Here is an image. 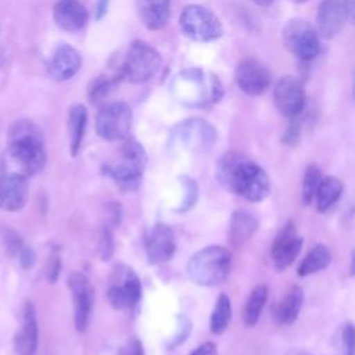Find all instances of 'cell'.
Returning a JSON list of instances; mask_svg holds the SVG:
<instances>
[{
  "mask_svg": "<svg viewBox=\"0 0 355 355\" xmlns=\"http://www.w3.org/2000/svg\"><path fill=\"white\" fill-rule=\"evenodd\" d=\"M47 153L40 128L29 119L14 121L7 132L4 172L33 176L44 168Z\"/></svg>",
  "mask_w": 355,
  "mask_h": 355,
  "instance_id": "obj_1",
  "label": "cell"
},
{
  "mask_svg": "<svg viewBox=\"0 0 355 355\" xmlns=\"http://www.w3.org/2000/svg\"><path fill=\"white\" fill-rule=\"evenodd\" d=\"M215 175L225 190L250 202H261L270 193L268 173L255 161L237 151H227L218 159Z\"/></svg>",
  "mask_w": 355,
  "mask_h": 355,
  "instance_id": "obj_2",
  "label": "cell"
},
{
  "mask_svg": "<svg viewBox=\"0 0 355 355\" xmlns=\"http://www.w3.org/2000/svg\"><path fill=\"white\" fill-rule=\"evenodd\" d=\"M173 92L187 105L205 107L218 103L223 96V86L214 73L197 68L184 69L173 80Z\"/></svg>",
  "mask_w": 355,
  "mask_h": 355,
  "instance_id": "obj_3",
  "label": "cell"
},
{
  "mask_svg": "<svg viewBox=\"0 0 355 355\" xmlns=\"http://www.w3.org/2000/svg\"><path fill=\"white\" fill-rule=\"evenodd\" d=\"M232 268V255L222 245H208L190 257L187 276L197 286L214 287L226 280Z\"/></svg>",
  "mask_w": 355,
  "mask_h": 355,
  "instance_id": "obj_4",
  "label": "cell"
},
{
  "mask_svg": "<svg viewBox=\"0 0 355 355\" xmlns=\"http://www.w3.org/2000/svg\"><path fill=\"white\" fill-rule=\"evenodd\" d=\"M146 165V150L136 139L130 137L121 146L116 161L104 166V173L110 176L121 190L135 191L140 186Z\"/></svg>",
  "mask_w": 355,
  "mask_h": 355,
  "instance_id": "obj_5",
  "label": "cell"
},
{
  "mask_svg": "<svg viewBox=\"0 0 355 355\" xmlns=\"http://www.w3.org/2000/svg\"><path fill=\"white\" fill-rule=\"evenodd\" d=\"M161 67L159 53L143 40L132 42L123 57L116 73L121 80L130 83H144L150 80Z\"/></svg>",
  "mask_w": 355,
  "mask_h": 355,
  "instance_id": "obj_6",
  "label": "cell"
},
{
  "mask_svg": "<svg viewBox=\"0 0 355 355\" xmlns=\"http://www.w3.org/2000/svg\"><path fill=\"white\" fill-rule=\"evenodd\" d=\"M105 297L114 309L133 311L141 298V282L137 273L125 263H116L108 277Z\"/></svg>",
  "mask_w": 355,
  "mask_h": 355,
  "instance_id": "obj_7",
  "label": "cell"
},
{
  "mask_svg": "<svg viewBox=\"0 0 355 355\" xmlns=\"http://www.w3.org/2000/svg\"><path fill=\"white\" fill-rule=\"evenodd\" d=\"M283 44L295 58L308 62L320 51V36L316 29L304 19H290L282 32Z\"/></svg>",
  "mask_w": 355,
  "mask_h": 355,
  "instance_id": "obj_8",
  "label": "cell"
},
{
  "mask_svg": "<svg viewBox=\"0 0 355 355\" xmlns=\"http://www.w3.org/2000/svg\"><path fill=\"white\" fill-rule=\"evenodd\" d=\"M179 24L183 33L197 42H212L223 35L220 21L204 6H186L180 14Z\"/></svg>",
  "mask_w": 355,
  "mask_h": 355,
  "instance_id": "obj_9",
  "label": "cell"
},
{
  "mask_svg": "<svg viewBox=\"0 0 355 355\" xmlns=\"http://www.w3.org/2000/svg\"><path fill=\"white\" fill-rule=\"evenodd\" d=\"M216 130L205 119L190 118L178 123L173 129L172 139L190 153L202 154L214 148L216 143Z\"/></svg>",
  "mask_w": 355,
  "mask_h": 355,
  "instance_id": "obj_10",
  "label": "cell"
},
{
  "mask_svg": "<svg viewBox=\"0 0 355 355\" xmlns=\"http://www.w3.org/2000/svg\"><path fill=\"white\" fill-rule=\"evenodd\" d=\"M132 110L123 101H115L104 105L96 116V132L107 141L126 139L132 128Z\"/></svg>",
  "mask_w": 355,
  "mask_h": 355,
  "instance_id": "obj_11",
  "label": "cell"
},
{
  "mask_svg": "<svg viewBox=\"0 0 355 355\" xmlns=\"http://www.w3.org/2000/svg\"><path fill=\"white\" fill-rule=\"evenodd\" d=\"M68 288L72 298L75 329L78 333H85L93 309L94 288L89 277L82 272H72L68 276Z\"/></svg>",
  "mask_w": 355,
  "mask_h": 355,
  "instance_id": "obj_12",
  "label": "cell"
},
{
  "mask_svg": "<svg viewBox=\"0 0 355 355\" xmlns=\"http://www.w3.org/2000/svg\"><path fill=\"white\" fill-rule=\"evenodd\" d=\"M302 244L304 240L298 234L295 222L287 220L276 233L272 241L270 257L275 268L277 270H284L287 266H290L298 257Z\"/></svg>",
  "mask_w": 355,
  "mask_h": 355,
  "instance_id": "obj_13",
  "label": "cell"
},
{
  "mask_svg": "<svg viewBox=\"0 0 355 355\" xmlns=\"http://www.w3.org/2000/svg\"><path fill=\"white\" fill-rule=\"evenodd\" d=\"M273 103L276 110L286 118H295L304 111L305 90L294 76H282L273 89Z\"/></svg>",
  "mask_w": 355,
  "mask_h": 355,
  "instance_id": "obj_14",
  "label": "cell"
},
{
  "mask_svg": "<svg viewBox=\"0 0 355 355\" xmlns=\"http://www.w3.org/2000/svg\"><path fill=\"white\" fill-rule=\"evenodd\" d=\"M144 251L148 263L168 262L176 251L175 233L166 223H155L144 236Z\"/></svg>",
  "mask_w": 355,
  "mask_h": 355,
  "instance_id": "obj_15",
  "label": "cell"
},
{
  "mask_svg": "<svg viewBox=\"0 0 355 355\" xmlns=\"http://www.w3.org/2000/svg\"><path fill=\"white\" fill-rule=\"evenodd\" d=\"M351 21L345 0H320L316 11V32L323 39H333Z\"/></svg>",
  "mask_w": 355,
  "mask_h": 355,
  "instance_id": "obj_16",
  "label": "cell"
},
{
  "mask_svg": "<svg viewBox=\"0 0 355 355\" xmlns=\"http://www.w3.org/2000/svg\"><path fill=\"white\" fill-rule=\"evenodd\" d=\"M270 78L269 69L255 58H245L236 68L237 86L250 96L262 94L269 87Z\"/></svg>",
  "mask_w": 355,
  "mask_h": 355,
  "instance_id": "obj_17",
  "label": "cell"
},
{
  "mask_svg": "<svg viewBox=\"0 0 355 355\" xmlns=\"http://www.w3.org/2000/svg\"><path fill=\"white\" fill-rule=\"evenodd\" d=\"M28 178L4 172L0 175V208L7 212L22 209L28 201Z\"/></svg>",
  "mask_w": 355,
  "mask_h": 355,
  "instance_id": "obj_18",
  "label": "cell"
},
{
  "mask_svg": "<svg viewBox=\"0 0 355 355\" xmlns=\"http://www.w3.org/2000/svg\"><path fill=\"white\" fill-rule=\"evenodd\" d=\"M39 341V327L36 309L31 301H26L21 312V326L14 336L15 355H35Z\"/></svg>",
  "mask_w": 355,
  "mask_h": 355,
  "instance_id": "obj_19",
  "label": "cell"
},
{
  "mask_svg": "<svg viewBox=\"0 0 355 355\" xmlns=\"http://www.w3.org/2000/svg\"><path fill=\"white\" fill-rule=\"evenodd\" d=\"M80 65L82 57L79 51L75 47L62 43L53 51L47 62V71L54 80L64 82L76 75V72L80 69Z\"/></svg>",
  "mask_w": 355,
  "mask_h": 355,
  "instance_id": "obj_20",
  "label": "cell"
},
{
  "mask_svg": "<svg viewBox=\"0 0 355 355\" xmlns=\"http://www.w3.org/2000/svg\"><path fill=\"white\" fill-rule=\"evenodd\" d=\"M53 19L60 29L78 32L86 26L89 12L78 0H58L53 7Z\"/></svg>",
  "mask_w": 355,
  "mask_h": 355,
  "instance_id": "obj_21",
  "label": "cell"
},
{
  "mask_svg": "<svg viewBox=\"0 0 355 355\" xmlns=\"http://www.w3.org/2000/svg\"><path fill=\"white\" fill-rule=\"evenodd\" d=\"M141 24L150 31L162 29L171 17V0H135Z\"/></svg>",
  "mask_w": 355,
  "mask_h": 355,
  "instance_id": "obj_22",
  "label": "cell"
},
{
  "mask_svg": "<svg viewBox=\"0 0 355 355\" xmlns=\"http://www.w3.org/2000/svg\"><path fill=\"white\" fill-rule=\"evenodd\" d=\"M259 220L251 212L237 209L230 215L227 237L233 247L239 248L247 244L258 232Z\"/></svg>",
  "mask_w": 355,
  "mask_h": 355,
  "instance_id": "obj_23",
  "label": "cell"
},
{
  "mask_svg": "<svg viewBox=\"0 0 355 355\" xmlns=\"http://www.w3.org/2000/svg\"><path fill=\"white\" fill-rule=\"evenodd\" d=\"M304 304V290L301 286L293 284L282 300L273 306V318L279 324H291L298 318L301 306Z\"/></svg>",
  "mask_w": 355,
  "mask_h": 355,
  "instance_id": "obj_24",
  "label": "cell"
},
{
  "mask_svg": "<svg viewBox=\"0 0 355 355\" xmlns=\"http://www.w3.org/2000/svg\"><path fill=\"white\" fill-rule=\"evenodd\" d=\"M87 123V111L83 104H75L68 114V132H69V151L72 157H76L85 136Z\"/></svg>",
  "mask_w": 355,
  "mask_h": 355,
  "instance_id": "obj_25",
  "label": "cell"
},
{
  "mask_svg": "<svg viewBox=\"0 0 355 355\" xmlns=\"http://www.w3.org/2000/svg\"><path fill=\"white\" fill-rule=\"evenodd\" d=\"M344 190L343 182L336 176H323L315 194L316 211L323 214L329 211L341 197Z\"/></svg>",
  "mask_w": 355,
  "mask_h": 355,
  "instance_id": "obj_26",
  "label": "cell"
},
{
  "mask_svg": "<svg viewBox=\"0 0 355 355\" xmlns=\"http://www.w3.org/2000/svg\"><path fill=\"white\" fill-rule=\"evenodd\" d=\"M331 263V251L324 244H316L313 245L309 252L304 257L301 261L297 273L301 277L318 273L323 269H326Z\"/></svg>",
  "mask_w": 355,
  "mask_h": 355,
  "instance_id": "obj_27",
  "label": "cell"
},
{
  "mask_svg": "<svg viewBox=\"0 0 355 355\" xmlns=\"http://www.w3.org/2000/svg\"><path fill=\"white\" fill-rule=\"evenodd\" d=\"M268 293L269 288L266 284H258L251 290L241 311V318L247 327H252L258 323L263 306L268 301Z\"/></svg>",
  "mask_w": 355,
  "mask_h": 355,
  "instance_id": "obj_28",
  "label": "cell"
},
{
  "mask_svg": "<svg viewBox=\"0 0 355 355\" xmlns=\"http://www.w3.org/2000/svg\"><path fill=\"white\" fill-rule=\"evenodd\" d=\"M232 320V302L227 294H220L209 316V330L214 334H222Z\"/></svg>",
  "mask_w": 355,
  "mask_h": 355,
  "instance_id": "obj_29",
  "label": "cell"
},
{
  "mask_svg": "<svg viewBox=\"0 0 355 355\" xmlns=\"http://www.w3.org/2000/svg\"><path fill=\"white\" fill-rule=\"evenodd\" d=\"M119 80H121V78H119L118 73H115L112 76H105V75L97 76L87 86V97H89V100L93 104L103 101L111 93V90L114 89V86Z\"/></svg>",
  "mask_w": 355,
  "mask_h": 355,
  "instance_id": "obj_30",
  "label": "cell"
},
{
  "mask_svg": "<svg viewBox=\"0 0 355 355\" xmlns=\"http://www.w3.org/2000/svg\"><path fill=\"white\" fill-rule=\"evenodd\" d=\"M322 178H323L322 171L316 164H309L306 166L304 179H302V187H301V197L305 205L312 204Z\"/></svg>",
  "mask_w": 355,
  "mask_h": 355,
  "instance_id": "obj_31",
  "label": "cell"
},
{
  "mask_svg": "<svg viewBox=\"0 0 355 355\" xmlns=\"http://www.w3.org/2000/svg\"><path fill=\"white\" fill-rule=\"evenodd\" d=\"M179 180H180V184L183 187V200L175 211L176 212H187L197 202L198 193H200L198 191V184L193 178H190L187 175H180Z\"/></svg>",
  "mask_w": 355,
  "mask_h": 355,
  "instance_id": "obj_32",
  "label": "cell"
},
{
  "mask_svg": "<svg viewBox=\"0 0 355 355\" xmlns=\"http://www.w3.org/2000/svg\"><path fill=\"white\" fill-rule=\"evenodd\" d=\"M336 347L338 355H354L355 347V334L354 324L351 322L343 323L336 334Z\"/></svg>",
  "mask_w": 355,
  "mask_h": 355,
  "instance_id": "obj_33",
  "label": "cell"
},
{
  "mask_svg": "<svg viewBox=\"0 0 355 355\" xmlns=\"http://www.w3.org/2000/svg\"><path fill=\"white\" fill-rule=\"evenodd\" d=\"M114 248H115V243H114L112 227L108 225H104L100 230V236L97 240V254L103 261H107L112 257Z\"/></svg>",
  "mask_w": 355,
  "mask_h": 355,
  "instance_id": "obj_34",
  "label": "cell"
},
{
  "mask_svg": "<svg viewBox=\"0 0 355 355\" xmlns=\"http://www.w3.org/2000/svg\"><path fill=\"white\" fill-rule=\"evenodd\" d=\"M1 241L11 255H17L19 252V250L24 247L21 236L15 230H12L7 226L1 229Z\"/></svg>",
  "mask_w": 355,
  "mask_h": 355,
  "instance_id": "obj_35",
  "label": "cell"
},
{
  "mask_svg": "<svg viewBox=\"0 0 355 355\" xmlns=\"http://www.w3.org/2000/svg\"><path fill=\"white\" fill-rule=\"evenodd\" d=\"M178 324H179L178 331L171 338V343L168 344V348H175V347L180 345L186 340V337L190 334L191 323H190V320L184 315H179V323Z\"/></svg>",
  "mask_w": 355,
  "mask_h": 355,
  "instance_id": "obj_36",
  "label": "cell"
},
{
  "mask_svg": "<svg viewBox=\"0 0 355 355\" xmlns=\"http://www.w3.org/2000/svg\"><path fill=\"white\" fill-rule=\"evenodd\" d=\"M61 273V258L58 251H53L49 257V262H47V269H46V277L49 283H55L60 277Z\"/></svg>",
  "mask_w": 355,
  "mask_h": 355,
  "instance_id": "obj_37",
  "label": "cell"
},
{
  "mask_svg": "<svg viewBox=\"0 0 355 355\" xmlns=\"http://www.w3.org/2000/svg\"><path fill=\"white\" fill-rule=\"evenodd\" d=\"M300 136H301V123L295 116V118H291L288 126L283 133V143L288 146H294L298 143Z\"/></svg>",
  "mask_w": 355,
  "mask_h": 355,
  "instance_id": "obj_38",
  "label": "cell"
},
{
  "mask_svg": "<svg viewBox=\"0 0 355 355\" xmlns=\"http://www.w3.org/2000/svg\"><path fill=\"white\" fill-rule=\"evenodd\" d=\"M17 255H18L19 263H21V266L24 269H31L35 265V262H36V254H35V251L31 247L24 245Z\"/></svg>",
  "mask_w": 355,
  "mask_h": 355,
  "instance_id": "obj_39",
  "label": "cell"
},
{
  "mask_svg": "<svg viewBox=\"0 0 355 355\" xmlns=\"http://www.w3.org/2000/svg\"><path fill=\"white\" fill-rule=\"evenodd\" d=\"M119 355H144L143 344L139 338H130L122 348Z\"/></svg>",
  "mask_w": 355,
  "mask_h": 355,
  "instance_id": "obj_40",
  "label": "cell"
},
{
  "mask_svg": "<svg viewBox=\"0 0 355 355\" xmlns=\"http://www.w3.org/2000/svg\"><path fill=\"white\" fill-rule=\"evenodd\" d=\"M190 355H219V352H218L215 343L207 341V343L201 344L200 347H197L196 349H193Z\"/></svg>",
  "mask_w": 355,
  "mask_h": 355,
  "instance_id": "obj_41",
  "label": "cell"
},
{
  "mask_svg": "<svg viewBox=\"0 0 355 355\" xmlns=\"http://www.w3.org/2000/svg\"><path fill=\"white\" fill-rule=\"evenodd\" d=\"M108 4H110V0H97V4H96V19L97 21L101 19L107 14Z\"/></svg>",
  "mask_w": 355,
  "mask_h": 355,
  "instance_id": "obj_42",
  "label": "cell"
},
{
  "mask_svg": "<svg viewBox=\"0 0 355 355\" xmlns=\"http://www.w3.org/2000/svg\"><path fill=\"white\" fill-rule=\"evenodd\" d=\"M286 355H312L311 352H308L306 349H300V348H293L290 351L286 352Z\"/></svg>",
  "mask_w": 355,
  "mask_h": 355,
  "instance_id": "obj_43",
  "label": "cell"
},
{
  "mask_svg": "<svg viewBox=\"0 0 355 355\" xmlns=\"http://www.w3.org/2000/svg\"><path fill=\"white\" fill-rule=\"evenodd\" d=\"M254 3H257L258 6H262V7H268V6H270L275 0H252Z\"/></svg>",
  "mask_w": 355,
  "mask_h": 355,
  "instance_id": "obj_44",
  "label": "cell"
},
{
  "mask_svg": "<svg viewBox=\"0 0 355 355\" xmlns=\"http://www.w3.org/2000/svg\"><path fill=\"white\" fill-rule=\"evenodd\" d=\"M297 1H300V3H302V1H306V0H297Z\"/></svg>",
  "mask_w": 355,
  "mask_h": 355,
  "instance_id": "obj_45",
  "label": "cell"
}]
</instances>
